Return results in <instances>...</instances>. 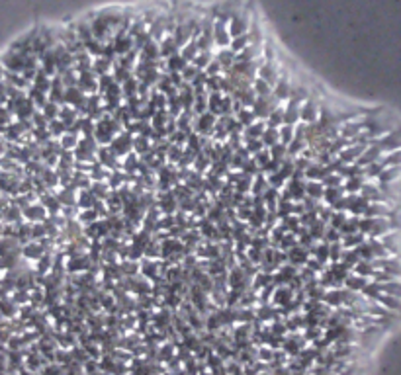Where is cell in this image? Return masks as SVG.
I'll return each instance as SVG.
<instances>
[{
	"instance_id": "obj_19",
	"label": "cell",
	"mask_w": 401,
	"mask_h": 375,
	"mask_svg": "<svg viewBox=\"0 0 401 375\" xmlns=\"http://www.w3.org/2000/svg\"><path fill=\"white\" fill-rule=\"evenodd\" d=\"M0 232H2V227H0Z\"/></svg>"
},
{
	"instance_id": "obj_9",
	"label": "cell",
	"mask_w": 401,
	"mask_h": 375,
	"mask_svg": "<svg viewBox=\"0 0 401 375\" xmlns=\"http://www.w3.org/2000/svg\"><path fill=\"white\" fill-rule=\"evenodd\" d=\"M305 192L307 196H311V199H321L325 196V186L321 180H309L305 182Z\"/></svg>"
},
{
	"instance_id": "obj_2",
	"label": "cell",
	"mask_w": 401,
	"mask_h": 375,
	"mask_svg": "<svg viewBox=\"0 0 401 375\" xmlns=\"http://www.w3.org/2000/svg\"><path fill=\"white\" fill-rule=\"evenodd\" d=\"M110 149L118 156H123L125 153H129V151L133 149V137L129 135V131L118 133V135L114 137V141L110 143Z\"/></svg>"
},
{
	"instance_id": "obj_11",
	"label": "cell",
	"mask_w": 401,
	"mask_h": 375,
	"mask_svg": "<svg viewBox=\"0 0 401 375\" xmlns=\"http://www.w3.org/2000/svg\"><path fill=\"white\" fill-rule=\"evenodd\" d=\"M264 129H266V123L256 120L255 123H251L249 127H245V139H260Z\"/></svg>"
},
{
	"instance_id": "obj_6",
	"label": "cell",
	"mask_w": 401,
	"mask_h": 375,
	"mask_svg": "<svg viewBox=\"0 0 401 375\" xmlns=\"http://www.w3.org/2000/svg\"><path fill=\"white\" fill-rule=\"evenodd\" d=\"M258 78H264L268 84H272V86H274V84H276V82L280 80V78H278V71H276V66L272 65L270 61H268V63H264V65L258 68Z\"/></svg>"
},
{
	"instance_id": "obj_14",
	"label": "cell",
	"mask_w": 401,
	"mask_h": 375,
	"mask_svg": "<svg viewBox=\"0 0 401 375\" xmlns=\"http://www.w3.org/2000/svg\"><path fill=\"white\" fill-rule=\"evenodd\" d=\"M362 186H364V182H362V176H350L345 180V192L346 194H357V192H360L362 190Z\"/></svg>"
},
{
	"instance_id": "obj_13",
	"label": "cell",
	"mask_w": 401,
	"mask_h": 375,
	"mask_svg": "<svg viewBox=\"0 0 401 375\" xmlns=\"http://www.w3.org/2000/svg\"><path fill=\"white\" fill-rule=\"evenodd\" d=\"M253 90L256 92V96H272V84H268L264 78H255V84H253Z\"/></svg>"
},
{
	"instance_id": "obj_16",
	"label": "cell",
	"mask_w": 401,
	"mask_h": 375,
	"mask_svg": "<svg viewBox=\"0 0 401 375\" xmlns=\"http://www.w3.org/2000/svg\"><path fill=\"white\" fill-rule=\"evenodd\" d=\"M90 192L96 196V199H108V196H110V188H106L104 182H94L90 186Z\"/></svg>"
},
{
	"instance_id": "obj_15",
	"label": "cell",
	"mask_w": 401,
	"mask_h": 375,
	"mask_svg": "<svg viewBox=\"0 0 401 375\" xmlns=\"http://www.w3.org/2000/svg\"><path fill=\"white\" fill-rule=\"evenodd\" d=\"M296 127L298 125H282L280 127V143L290 145L296 139Z\"/></svg>"
},
{
	"instance_id": "obj_7",
	"label": "cell",
	"mask_w": 401,
	"mask_h": 375,
	"mask_svg": "<svg viewBox=\"0 0 401 375\" xmlns=\"http://www.w3.org/2000/svg\"><path fill=\"white\" fill-rule=\"evenodd\" d=\"M272 94H274V98L278 100H288L292 94V86L290 82H288V78H280L278 82L274 84V90H272Z\"/></svg>"
},
{
	"instance_id": "obj_18",
	"label": "cell",
	"mask_w": 401,
	"mask_h": 375,
	"mask_svg": "<svg viewBox=\"0 0 401 375\" xmlns=\"http://www.w3.org/2000/svg\"><path fill=\"white\" fill-rule=\"evenodd\" d=\"M78 219H80V223H84V225H92L94 221L98 219V213H96V211L90 207V209H84V211H82Z\"/></svg>"
},
{
	"instance_id": "obj_4",
	"label": "cell",
	"mask_w": 401,
	"mask_h": 375,
	"mask_svg": "<svg viewBox=\"0 0 401 375\" xmlns=\"http://www.w3.org/2000/svg\"><path fill=\"white\" fill-rule=\"evenodd\" d=\"M272 301L280 305V307H288L292 301H294V293H292V289L288 286H280L278 289H274V293H272Z\"/></svg>"
},
{
	"instance_id": "obj_5",
	"label": "cell",
	"mask_w": 401,
	"mask_h": 375,
	"mask_svg": "<svg viewBox=\"0 0 401 375\" xmlns=\"http://www.w3.org/2000/svg\"><path fill=\"white\" fill-rule=\"evenodd\" d=\"M370 282H368V277L366 276H360V274H350V276H346V279H345V287L346 289H352V291H360L362 293V289L368 286Z\"/></svg>"
},
{
	"instance_id": "obj_3",
	"label": "cell",
	"mask_w": 401,
	"mask_h": 375,
	"mask_svg": "<svg viewBox=\"0 0 401 375\" xmlns=\"http://www.w3.org/2000/svg\"><path fill=\"white\" fill-rule=\"evenodd\" d=\"M192 125H196L194 129L202 135H208V133L215 131V125H217V115L212 113V111H206V113H202L196 118V122L192 123Z\"/></svg>"
},
{
	"instance_id": "obj_8",
	"label": "cell",
	"mask_w": 401,
	"mask_h": 375,
	"mask_svg": "<svg viewBox=\"0 0 401 375\" xmlns=\"http://www.w3.org/2000/svg\"><path fill=\"white\" fill-rule=\"evenodd\" d=\"M22 213H24V217H28L30 221H43L45 215H47V209H45L43 203H41V205L34 203V205H30V207H26Z\"/></svg>"
},
{
	"instance_id": "obj_1",
	"label": "cell",
	"mask_w": 401,
	"mask_h": 375,
	"mask_svg": "<svg viewBox=\"0 0 401 375\" xmlns=\"http://www.w3.org/2000/svg\"><path fill=\"white\" fill-rule=\"evenodd\" d=\"M319 115H321V106L313 98H307L301 104V123H305V125L317 123Z\"/></svg>"
},
{
	"instance_id": "obj_17",
	"label": "cell",
	"mask_w": 401,
	"mask_h": 375,
	"mask_svg": "<svg viewBox=\"0 0 401 375\" xmlns=\"http://www.w3.org/2000/svg\"><path fill=\"white\" fill-rule=\"evenodd\" d=\"M149 147H151V143H149V139H147V137H143V135L133 137V149L137 151V153H147V151H149Z\"/></svg>"
},
{
	"instance_id": "obj_10",
	"label": "cell",
	"mask_w": 401,
	"mask_h": 375,
	"mask_svg": "<svg viewBox=\"0 0 401 375\" xmlns=\"http://www.w3.org/2000/svg\"><path fill=\"white\" fill-rule=\"evenodd\" d=\"M260 141L264 143V147H266V149L274 147L276 143H280V129H276V127H268V125H266V129H264V133H262Z\"/></svg>"
},
{
	"instance_id": "obj_12",
	"label": "cell",
	"mask_w": 401,
	"mask_h": 375,
	"mask_svg": "<svg viewBox=\"0 0 401 375\" xmlns=\"http://www.w3.org/2000/svg\"><path fill=\"white\" fill-rule=\"evenodd\" d=\"M266 125L268 127H276V129H280V127L284 125V108L276 106L274 110L270 111L266 118Z\"/></svg>"
}]
</instances>
